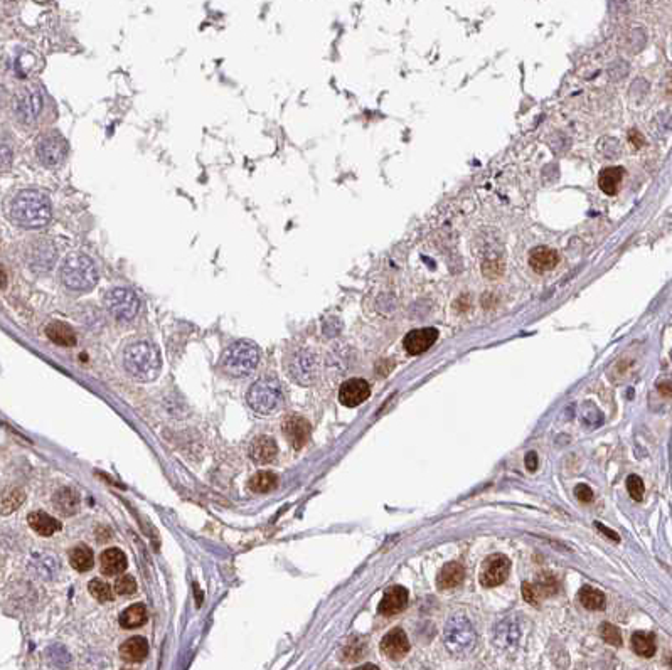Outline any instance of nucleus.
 Here are the masks:
<instances>
[{
    "label": "nucleus",
    "mask_w": 672,
    "mask_h": 670,
    "mask_svg": "<svg viewBox=\"0 0 672 670\" xmlns=\"http://www.w3.org/2000/svg\"><path fill=\"white\" fill-rule=\"evenodd\" d=\"M7 109L12 121L19 128L38 130L49 121L52 103L39 84L27 83L20 84L12 91Z\"/></svg>",
    "instance_id": "obj_1"
},
{
    "label": "nucleus",
    "mask_w": 672,
    "mask_h": 670,
    "mask_svg": "<svg viewBox=\"0 0 672 670\" xmlns=\"http://www.w3.org/2000/svg\"><path fill=\"white\" fill-rule=\"evenodd\" d=\"M51 199L39 189L19 190L10 199L7 218L22 229H40L51 221Z\"/></svg>",
    "instance_id": "obj_2"
},
{
    "label": "nucleus",
    "mask_w": 672,
    "mask_h": 670,
    "mask_svg": "<svg viewBox=\"0 0 672 670\" xmlns=\"http://www.w3.org/2000/svg\"><path fill=\"white\" fill-rule=\"evenodd\" d=\"M59 282L66 290L84 294L98 283L100 273L95 259L84 253H71L59 266Z\"/></svg>",
    "instance_id": "obj_3"
},
{
    "label": "nucleus",
    "mask_w": 672,
    "mask_h": 670,
    "mask_svg": "<svg viewBox=\"0 0 672 670\" xmlns=\"http://www.w3.org/2000/svg\"><path fill=\"white\" fill-rule=\"evenodd\" d=\"M123 365L127 372L137 381L147 383L159 376L162 357L157 345L151 340H135L125 349Z\"/></svg>",
    "instance_id": "obj_4"
},
{
    "label": "nucleus",
    "mask_w": 672,
    "mask_h": 670,
    "mask_svg": "<svg viewBox=\"0 0 672 670\" xmlns=\"http://www.w3.org/2000/svg\"><path fill=\"white\" fill-rule=\"evenodd\" d=\"M260 363V349L251 340H236L221 357V367L231 377L250 376Z\"/></svg>",
    "instance_id": "obj_5"
},
{
    "label": "nucleus",
    "mask_w": 672,
    "mask_h": 670,
    "mask_svg": "<svg viewBox=\"0 0 672 670\" xmlns=\"http://www.w3.org/2000/svg\"><path fill=\"white\" fill-rule=\"evenodd\" d=\"M246 401L260 414H271L283 403V388L280 381L273 376H263L250 386Z\"/></svg>",
    "instance_id": "obj_6"
},
{
    "label": "nucleus",
    "mask_w": 672,
    "mask_h": 670,
    "mask_svg": "<svg viewBox=\"0 0 672 670\" xmlns=\"http://www.w3.org/2000/svg\"><path fill=\"white\" fill-rule=\"evenodd\" d=\"M443 641L448 652L457 657H464L471 653L475 647L477 633L473 630L472 623L465 616L455 615L445 625Z\"/></svg>",
    "instance_id": "obj_7"
},
{
    "label": "nucleus",
    "mask_w": 672,
    "mask_h": 670,
    "mask_svg": "<svg viewBox=\"0 0 672 670\" xmlns=\"http://www.w3.org/2000/svg\"><path fill=\"white\" fill-rule=\"evenodd\" d=\"M34 152L44 167L59 169L68 157V142L58 130L44 132L36 140Z\"/></svg>",
    "instance_id": "obj_8"
},
{
    "label": "nucleus",
    "mask_w": 672,
    "mask_h": 670,
    "mask_svg": "<svg viewBox=\"0 0 672 670\" xmlns=\"http://www.w3.org/2000/svg\"><path fill=\"white\" fill-rule=\"evenodd\" d=\"M105 308L119 322H132L140 310V298L132 288L115 287L103 296Z\"/></svg>",
    "instance_id": "obj_9"
},
{
    "label": "nucleus",
    "mask_w": 672,
    "mask_h": 670,
    "mask_svg": "<svg viewBox=\"0 0 672 670\" xmlns=\"http://www.w3.org/2000/svg\"><path fill=\"white\" fill-rule=\"evenodd\" d=\"M285 369L290 379L297 384H312L317 374V360L309 349H291L285 357Z\"/></svg>",
    "instance_id": "obj_10"
},
{
    "label": "nucleus",
    "mask_w": 672,
    "mask_h": 670,
    "mask_svg": "<svg viewBox=\"0 0 672 670\" xmlns=\"http://www.w3.org/2000/svg\"><path fill=\"white\" fill-rule=\"evenodd\" d=\"M511 572V561L504 554H492L482 564L480 583L485 588L499 586L509 578Z\"/></svg>",
    "instance_id": "obj_11"
},
{
    "label": "nucleus",
    "mask_w": 672,
    "mask_h": 670,
    "mask_svg": "<svg viewBox=\"0 0 672 670\" xmlns=\"http://www.w3.org/2000/svg\"><path fill=\"white\" fill-rule=\"evenodd\" d=\"M26 259L31 270L40 271V273L49 271L56 261V248L46 239H36V243H32L27 250Z\"/></svg>",
    "instance_id": "obj_12"
},
{
    "label": "nucleus",
    "mask_w": 672,
    "mask_h": 670,
    "mask_svg": "<svg viewBox=\"0 0 672 670\" xmlns=\"http://www.w3.org/2000/svg\"><path fill=\"white\" fill-rule=\"evenodd\" d=\"M369 396V384L364 379H359V377L346 381V383L341 386V389H339V401H341L344 406H347V408H356V406L364 403Z\"/></svg>",
    "instance_id": "obj_13"
},
{
    "label": "nucleus",
    "mask_w": 672,
    "mask_h": 670,
    "mask_svg": "<svg viewBox=\"0 0 672 670\" xmlns=\"http://www.w3.org/2000/svg\"><path fill=\"white\" fill-rule=\"evenodd\" d=\"M282 432L285 433V438L293 448L300 450L310 436V425L302 416H289L283 421Z\"/></svg>",
    "instance_id": "obj_14"
},
{
    "label": "nucleus",
    "mask_w": 672,
    "mask_h": 670,
    "mask_svg": "<svg viewBox=\"0 0 672 670\" xmlns=\"http://www.w3.org/2000/svg\"><path fill=\"white\" fill-rule=\"evenodd\" d=\"M436 339H438V330H436V328H418V330H411L410 334L404 337L403 345L408 354L418 356L423 354L425 351H428V349L436 342Z\"/></svg>",
    "instance_id": "obj_15"
},
{
    "label": "nucleus",
    "mask_w": 672,
    "mask_h": 670,
    "mask_svg": "<svg viewBox=\"0 0 672 670\" xmlns=\"http://www.w3.org/2000/svg\"><path fill=\"white\" fill-rule=\"evenodd\" d=\"M381 650L388 659L399 660L410 650V640L402 628H392L381 640Z\"/></svg>",
    "instance_id": "obj_16"
},
{
    "label": "nucleus",
    "mask_w": 672,
    "mask_h": 670,
    "mask_svg": "<svg viewBox=\"0 0 672 670\" xmlns=\"http://www.w3.org/2000/svg\"><path fill=\"white\" fill-rule=\"evenodd\" d=\"M408 604V591L403 586H392L384 593L381 603H379L378 611L383 616H392L402 613Z\"/></svg>",
    "instance_id": "obj_17"
},
{
    "label": "nucleus",
    "mask_w": 672,
    "mask_h": 670,
    "mask_svg": "<svg viewBox=\"0 0 672 670\" xmlns=\"http://www.w3.org/2000/svg\"><path fill=\"white\" fill-rule=\"evenodd\" d=\"M278 448L273 438L270 436H258L254 438L253 443L250 446V457L254 464L265 465L275 460Z\"/></svg>",
    "instance_id": "obj_18"
},
{
    "label": "nucleus",
    "mask_w": 672,
    "mask_h": 670,
    "mask_svg": "<svg viewBox=\"0 0 672 670\" xmlns=\"http://www.w3.org/2000/svg\"><path fill=\"white\" fill-rule=\"evenodd\" d=\"M558 261H560V258H558L556 251L546 246L534 248L531 251V257H529V265H531L533 270L537 271V273H544V271L553 270V268L558 265Z\"/></svg>",
    "instance_id": "obj_19"
},
{
    "label": "nucleus",
    "mask_w": 672,
    "mask_h": 670,
    "mask_svg": "<svg viewBox=\"0 0 672 670\" xmlns=\"http://www.w3.org/2000/svg\"><path fill=\"white\" fill-rule=\"evenodd\" d=\"M121 659L137 664L142 662L148 655V644L144 637H132V639L125 640L120 647Z\"/></svg>",
    "instance_id": "obj_20"
},
{
    "label": "nucleus",
    "mask_w": 672,
    "mask_h": 670,
    "mask_svg": "<svg viewBox=\"0 0 672 670\" xmlns=\"http://www.w3.org/2000/svg\"><path fill=\"white\" fill-rule=\"evenodd\" d=\"M127 570V556L116 547H110L101 554V571L107 576H116Z\"/></svg>",
    "instance_id": "obj_21"
},
{
    "label": "nucleus",
    "mask_w": 672,
    "mask_h": 670,
    "mask_svg": "<svg viewBox=\"0 0 672 670\" xmlns=\"http://www.w3.org/2000/svg\"><path fill=\"white\" fill-rule=\"evenodd\" d=\"M465 578V570L460 563H448L442 568L436 578V584L440 590H450V588L459 586Z\"/></svg>",
    "instance_id": "obj_22"
},
{
    "label": "nucleus",
    "mask_w": 672,
    "mask_h": 670,
    "mask_svg": "<svg viewBox=\"0 0 672 670\" xmlns=\"http://www.w3.org/2000/svg\"><path fill=\"white\" fill-rule=\"evenodd\" d=\"M556 591V579H549V581H542V583H524L522 584V595H524V600L528 603L537 604L542 598L546 596L553 595Z\"/></svg>",
    "instance_id": "obj_23"
},
{
    "label": "nucleus",
    "mask_w": 672,
    "mask_h": 670,
    "mask_svg": "<svg viewBox=\"0 0 672 670\" xmlns=\"http://www.w3.org/2000/svg\"><path fill=\"white\" fill-rule=\"evenodd\" d=\"M27 522H29L32 531H34V533H38L39 535H52L61 529V522L58 521V519L51 517V515L46 514V512H32V514H29V519H27Z\"/></svg>",
    "instance_id": "obj_24"
},
{
    "label": "nucleus",
    "mask_w": 672,
    "mask_h": 670,
    "mask_svg": "<svg viewBox=\"0 0 672 670\" xmlns=\"http://www.w3.org/2000/svg\"><path fill=\"white\" fill-rule=\"evenodd\" d=\"M623 181V169L622 167H609L602 170L600 177H598V185L606 196H615L620 189V184Z\"/></svg>",
    "instance_id": "obj_25"
},
{
    "label": "nucleus",
    "mask_w": 672,
    "mask_h": 670,
    "mask_svg": "<svg viewBox=\"0 0 672 670\" xmlns=\"http://www.w3.org/2000/svg\"><path fill=\"white\" fill-rule=\"evenodd\" d=\"M46 335L49 337L54 344L66 345V347H71V345L76 344L75 330L63 322H51L49 326L46 327Z\"/></svg>",
    "instance_id": "obj_26"
},
{
    "label": "nucleus",
    "mask_w": 672,
    "mask_h": 670,
    "mask_svg": "<svg viewBox=\"0 0 672 670\" xmlns=\"http://www.w3.org/2000/svg\"><path fill=\"white\" fill-rule=\"evenodd\" d=\"M147 621V610L142 603L130 604L128 608H125L123 613L120 615V625L127 630H132V628H139L142 625Z\"/></svg>",
    "instance_id": "obj_27"
},
{
    "label": "nucleus",
    "mask_w": 672,
    "mask_h": 670,
    "mask_svg": "<svg viewBox=\"0 0 672 670\" xmlns=\"http://www.w3.org/2000/svg\"><path fill=\"white\" fill-rule=\"evenodd\" d=\"M54 503L64 515H72L76 512V509H78L79 497L76 495L75 490L64 487V489H61L59 492H56Z\"/></svg>",
    "instance_id": "obj_28"
},
{
    "label": "nucleus",
    "mask_w": 672,
    "mask_h": 670,
    "mask_svg": "<svg viewBox=\"0 0 672 670\" xmlns=\"http://www.w3.org/2000/svg\"><path fill=\"white\" fill-rule=\"evenodd\" d=\"M632 648L637 655L649 659V657H652L655 653V637L652 633H647V632L634 633Z\"/></svg>",
    "instance_id": "obj_29"
},
{
    "label": "nucleus",
    "mask_w": 672,
    "mask_h": 670,
    "mask_svg": "<svg viewBox=\"0 0 672 670\" xmlns=\"http://www.w3.org/2000/svg\"><path fill=\"white\" fill-rule=\"evenodd\" d=\"M70 563L76 571H88L93 568V552L88 546H76L70 551Z\"/></svg>",
    "instance_id": "obj_30"
},
{
    "label": "nucleus",
    "mask_w": 672,
    "mask_h": 670,
    "mask_svg": "<svg viewBox=\"0 0 672 670\" xmlns=\"http://www.w3.org/2000/svg\"><path fill=\"white\" fill-rule=\"evenodd\" d=\"M278 483V477L273 472H258L250 478L248 487L253 492L265 494L273 490Z\"/></svg>",
    "instance_id": "obj_31"
},
{
    "label": "nucleus",
    "mask_w": 672,
    "mask_h": 670,
    "mask_svg": "<svg viewBox=\"0 0 672 670\" xmlns=\"http://www.w3.org/2000/svg\"><path fill=\"white\" fill-rule=\"evenodd\" d=\"M580 602L588 610H605L606 598L602 591L585 586L580 590Z\"/></svg>",
    "instance_id": "obj_32"
},
{
    "label": "nucleus",
    "mask_w": 672,
    "mask_h": 670,
    "mask_svg": "<svg viewBox=\"0 0 672 670\" xmlns=\"http://www.w3.org/2000/svg\"><path fill=\"white\" fill-rule=\"evenodd\" d=\"M519 630H517V627L514 623H502V627L499 625V628H497V637H496V641H497V645H502V647H505V648H511L516 645V641L517 639H519Z\"/></svg>",
    "instance_id": "obj_33"
},
{
    "label": "nucleus",
    "mask_w": 672,
    "mask_h": 670,
    "mask_svg": "<svg viewBox=\"0 0 672 670\" xmlns=\"http://www.w3.org/2000/svg\"><path fill=\"white\" fill-rule=\"evenodd\" d=\"M88 590H90L91 595L101 603L112 602L113 600V591L110 584L101 581V579H91L90 584H88Z\"/></svg>",
    "instance_id": "obj_34"
},
{
    "label": "nucleus",
    "mask_w": 672,
    "mask_h": 670,
    "mask_svg": "<svg viewBox=\"0 0 672 670\" xmlns=\"http://www.w3.org/2000/svg\"><path fill=\"white\" fill-rule=\"evenodd\" d=\"M600 635L609 645H613V647H620L622 645V633L612 623H603L600 627Z\"/></svg>",
    "instance_id": "obj_35"
},
{
    "label": "nucleus",
    "mask_w": 672,
    "mask_h": 670,
    "mask_svg": "<svg viewBox=\"0 0 672 670\" xmlns=\"http://www.w3.org/2000/svg\"><path fill=\"white\" fill-rule=\"evenodd\" d=\"M627 490H629L630 497H632L634 501L641 502L643 498V492H646L642 478L637 477V475H630V477L627 478Z\"/></svg>",
    "instance_id": "obj_36"
},
{
    "label": "nucleus",
    "mask_w": 672,
    "mask_h": 670,
    "mask_svg": "<svg viewBox=\"0 0 672 670\" xmlns=\"http://www.w3.org/2000/svg\"><path fill=\"white\" fill-rule=\"evenodd\" d=\"M137 590V583L132 576H121L119 581L115 583V591L116 595H123V596H130Z\"/></svg>",
    "instance_id": "obj_37"
},
{
    "label": "nucleus",
    "mask_w": 672,
    "mask_h": 670,
    "mask_svg": "<svg viewBox=\"0 0 672 670\" xmlns=\"http://www.w3.org/2000/svg\"><path fill=\"white\" fill-rule=\"evenodd\" d=\"M574 495H576L578 501H581L585 503L593 501V490L590 489L588 485H578L576 489H574Z\"/></svg>",
    "instance_id": "obj_38"
},
{
    "label": "nucleus",
    "mask_w": 672,
    "mask_h": 670,
    "mask_svg": "<svg viewBox=\"0 0 672 670\" xmlns=\"http://www.w3.org/2000/svg\"><path fill=\"white\" fill-rule=\"evenodd\" d=\"M10 150L12 147L9 145V142H7V135H3L2 138V167L3 169H7V165L12 162V157H14V153H12Z\"/></svg>",
    "instance_id": "obj_39"
},
{
    "label": "nucleus",
    "mask_w": 672,
    "mask_h": 670,
    "mask_svg": "<svg viewBox=\"0 0 672 670\" xmlns=\"http://www.w3.org/2000/svg\"><path fill=\"white\" fill-rule=\"evenodd\" d=\"M526 466H528V470H531V472H534V470L537 469V455L536 453L529 452L528 455H526Z\"/></svg>",
    "instance_id": "obj_40"
},
{
    "label": "nucleus",
    "mask_w": 672,
    "mask_h": 670,
    "mask_svg": "<svg viewBox=\"0 0 672 670\" xmlns=\"http://www.w3.org/2000/svg\"><path fill=\"white\" fill-rule=\"evenodd\" d=\"M595 526H597V527H598V531H602L603 534H605V535H609V538H612L615 542H618V541H620V538H618V534H617V533H613V531H612V529H609V527H605V526H603V524L597 522V524H595Z\"/></svg>",
    "instance_id": "obj_41"
},
{
    "label": "nucleus",
    "mask_w": 672,
    "mask_h": 670,
    "mask_svg": "<svg viewBox=\"0 0 672 670\" xmlns=\"http://www.w3.org/2000/svg\"><path fill=\"white\" fill-rule=\"evenodd\" d=\"M356 670H379V669L376 667L374 664H366V665H361V667H358Z\"/></svg>",
    "instance_id": "obj_42"
}]
</instances>
